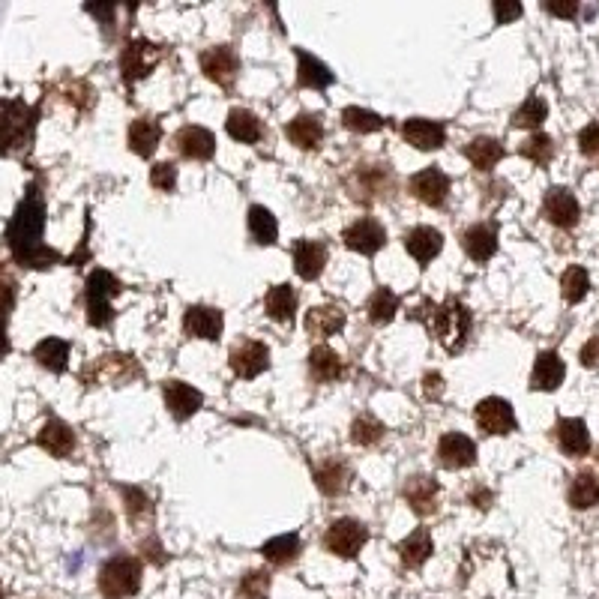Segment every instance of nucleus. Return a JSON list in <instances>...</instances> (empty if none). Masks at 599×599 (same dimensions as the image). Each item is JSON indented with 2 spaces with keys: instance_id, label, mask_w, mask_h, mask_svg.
<instances>
[{
  "instance_id": "f257e3e1",
  "label": "nucleus",
  "mask_w": 599,
  "mask_h": 599,
  "mask_svg": "<svg viewBox=\"0 0 599 599\" xmlns=\"http://www.w3.org/2000/svg\"><path fill=\"white\" fill-rule=\"evenodd\" d=\"M42 228H45V201H42L39 189L30 186L24 201L15 207V216L6 228L9 249H12L18 264L33 267V270H45V267L60 261V255L42 243Z\"/></svg>"
},
{
  "instance_id": "f03ea898",
  "label": "nucleus",
  "mask_w": 599,
  "mask_h": 599,
  "mask_svg": "<svg viewBox=\"0 0 599 599\" xmlns=\"http://www.w3.org/2000/svg\"><path fill=\"white\" fill-rule=\"evenodd\" d=\"M36 111L21 99H0V156H18L30 147Z\"/></svg>"
},
{
  "instance_id": "7ed1b4c3",
  "label": "nucleus",
  "mask_w": 599,
  "mask_h": 599,
  "mask_svg": "<svg viewBox=\"0 0 599 599\" xmlns=\"http://www.w3.org/2000/svg\"><path fill=\"white\" fill-rule=\"evenodd\" d=\"M429 327H432V336L441 342L444 351L459 354V351L468 345V336H471L474 318H471V312H468L465 303H459L456 297H450L444 306H438V309L432 312Z\"/></svg>"
},
{
  "instance_id": "20e7f679",
  "label": "nucleus",
  "mask_w": 599,
  "mask_h": 599,
  "mask_svg": "<svg viewBox=\"0 0 599 599\" xmlns=\"http://www.w3.org/2000/svg\"><path fill=\"white\" fill-rule=\"evenodd\" d=\"M141 588V561L117 555L99 570V594L105 599H129Z\"/></svg>"
},
{
  "instance_id": "39448f33",
  "label": "nucleus",
  "mask_w": 599,
  "mask_h": 599,
  "mask_svg": "<svg viewBox=\"0 0 599 599\" xmlns=\"http://www.w3.org/2000/svg\"><path fill=\"white\" fill-rule=\"evenodd\" d=\"M120 294V282L108 270H93L87 276V321L93 327H108L114 321L111 300Z\"/></svg>"
},
{
  "instance_id": "423d86ee",
  "label": "nucleus",
  "mask_w": 599,
  "mask_h": 599,
  "mask_svg": "<svg viewBox=\"0 0 599 599\" xmlns=\"http://www.w3.org/2000/svg\"><path fill=\"white\" fill-rule=\"evenodd\" d=\"M162 60V45L150 39H129L120 51V75L126 87H135L141 78H147Z\"/></svg>"
},
{
  "instance_id": "0eeeda50",
  "label": "nucleus",
  "mask_w": 599,
  "mask_h": 599,
  "mask_svg": "<svg viewBox=\"0 0 599 599\" xmlns=\"http://www.w3.org/2000/svg\"><path fill=\"white\" fill-rule=\"evenodd\" d=\"M366 540H369V531H366L363 522H357V519H336V522L327 528L324 549H327L330 555L342 558V561H354V558L363 552Z\"/></svg>"
},
{
  "instance_id": "6e6552de",
  "label": "nucleus",
  "mask_w": 599,
  "mask_h": 599,
  "mask_svg": "<svg viewBox=\"0 0 599 599\" xmlns=\"http://www.w3.org/2000/svg\"><path fill=\"white\" fill-rule=\"evenodd\" d=\"M198 63H201L204 75L213 84H219L222 90H231L237 75H240V57L231 45H213V48L201 51Z\"/></svg>"
},
{
  "instance_id": "1a4fd4ad",
  "label": "nucleus",
  "mask_w": 599,
  "mask_h": 599,
  "mask_svg": "<svg viewBox=\"0 0 599 599\" xmlns=\"http://www.w3.org/2000/svg\"><path fill=\"white\" fill-rule=\"evenodd\" d=\"M228 366L237 378H258L267 372L270 366V348L258 339H240L231 351H228Z\"/></svg>"
},
{
  "instance_id": "9d476101",
  "label": "nucleus",
  "mask_w": 599,
  "mask_h": 599,
  "mask_svg": "<svg viewBox=\"0 0 599 599\" xmlns=\"http://www.w3.org/2000/svg\"><path fill=\"white\" fill-rule=\"evenodd\" d=\"M408 189L417 201H423L426 207H444L447 198H450V177L438 168V165H429L423 171H417L411 180H408Z\"/></svg>"
},
{
  "instance_id": "9b49d317",
  "label": "nucleus",
  "mask_w": 599,
  "mask_h": 599,
  "mask_svg": "<svg viewBox=\"0 0 599 599\" xmlns=\"http://www.w3.org/2000/svg\"><path fill=\"white\" fill-rule=\"evenodd\" d=\"M474 420H477V426L486 432V435H510V432H516V411H513V405L507 402V399H501V396H489V399H483L480 405H477V411H474Z\"/></svg>"
},
{
  "instance_id": "f8f14e48",
  "label": "nucleus",
  "mask_w": 599,
  "mask_h": 599,
  "mask_svg": "<svg viewBox=\"0 0 599 599\" xmlns=\"http://www.w3.org/2000/svg\"><path fill=\"white\" fill-rule=\"evenodd\" d=\"M342 240H345V246L351 252H360V255L369 258V255H378L387 246V231H384V225L378 219L363 216V219H357L354 225L345 228Z\"/></svg>"
},
{
  "instance_id": "ddd939ff",
  "label": "nucleus",
  "mask_w": 599,
  "mask_h": 599,
  "mask_svg": "<svg viewBox=\"0 0 599 599\" xmlns=\"http://www.w3.org/2000/svg\"><path fill=\"white\" fill-rule=\"evenodd\" d=\"M402 498L408 501V507L417 513V516H435L438 507H441V486L438 480L426 477V474H417V477H408L405 489H402Z\"/></svg>"
},
{
  "instance_id": "4468645a",
  "label": "nucleus",
  "mask_w": 599,
  "mask_h": 599,
  "mask_svg": "<svg viewBox=\"0 0 599 599\" xmlns=\"http://www.w3.org/2000/svg\"><path fill=\"white\" fill-rule=\"evenodd\" d=\"M225 327V315L213 306H189L186 318H183V333L189 339H204V342H216L222 336Z\"/></svg>"
},
{
  "instance_id": "2eb2a0df",
  "label": "nucleus",
  "mask_w": 599,
  "mask_h": 599,
  "mask_svg": "<svg viewBox=\"0 0 599 599\" xmlns=\"http://www.w3.org/2000/svg\"><path fill=\"white\" fill-rule=\"evenodd\" d=\"M438 462L447 468V471H462V468H471L477 462V444L462 435V432H447L441 441H438Z\"/></svg>"
},
{
  "instance_id": "dca6fc26",
  "label": "nucleus",
  "mask_w": 599,
  "mask_h": 599,
  "mask_svg": "<svg viewBox=\"0 0 599 599\" xmlns=\"http://www.w3.org/2000/svg\"><path fill=\"white\" fill-rule=\"evenodd\" d=\"M174 147L183 159H192V162H207L213 159L216 153V135L204 126H183L177 135H174Z\"/></svg>"
},
{
  "instance_id": "f3484780",
  "label": "nucleus",
  "mask_w": 599,
  "mask_h": 599,
  "mask_svg": "<svg viewBox=\"0 0 599 599\" xmlns=\"http://www.w3.org/2000/svg\"><path fill=\"white\" fill-rule=\"evenodd\" d=\"M162 396H165L168 414H171L177 423H186V420H189L192 414H198L201 405H204V396H201L195 387L183 384V381H165Z\"/></svg>"
},
{
  "instance_id": "a211bd4d",
  "label": "nucleus",
  "mask_w": 599,
  "mask_h": 599,
  "mask_svg": "<svg viewBox=\"0 0 599 599\" xmlns=\"http://www.w3.org/2000/svg\"><path fill=\"white\" fill-rule=\"evenodd\" d=\"M405 249L420 267H429L444 249V234L432 225H417L405 234Z\"/></svg>"
},
{
  "instance_id": "6ab92c4d",
  "label": "nucleus",
  "mask_w": 599,
  "mask_h": 599,
  "mask_svg": "<svg viewBox=\"0 0 599 599\" xmlns=\"http://www.w3.org/2000/svg\"><path fill=\"white\" fill-rule=\"evenodd\" d=\"M291 258H294L297 276L306 279V282H315L324 273V267H327V246L318 243V240H306L303 237V240H294Z\"/></svg>"
},
{
  "instance_id": "aec40b11",
  "label": "nucleus",
  "mask_w": 599,
  "mask_h": 599,
  "mask_svg": "<svg viewBox=\"0 0 599 599\" xmlns=\"http://www.w3.org/2000/svg\"><path fill=\"white\" fill-rule=\"evenodd\" d=\"M543 213H546V219H549L552 225H558V228H573V225L579 222V216H582L576 195H573L570 189H561V186H555V189L546 192Z\"/></svg>"
},
{
  "instance_id": "412c9836",
  "label": "nucleus",
  "mask_w": 599,
  "mask_h": 599,
  "mask_svg": "<svg viewBox=\"0 0 599 599\" xmlns=\"http://www.w3.org/2000/svg\"><path fill=\"white\" fill-rule=\"evenodd\" d=\"M315 486L327 495V498H336V495H345L348 486H351V468L345 459H321L315 465Z\"/></svg>"
},
{
  "instance_id": "4be33fe9",
  "label": "nucleus",
  "mask_w": 599,
  "mask_h": 599,
  "mask_svg": "<svg viewBox=\"0 0 599 599\" xmlns=\"http://www.w3.org/2000/svg\"><path fill=\"white\" fill-rule=\"evenodd\" d=\"M402 138L417 147V150H441L444 141H447V129L444 123H435V120H423V117H411L405 120L402 126Z\"/></svg>"
},
{
  "instance_id": "5701e85b",
  "label": "nucleus",
  "mask_w": 599,
  "mask_h": 599,
  "mask_svg": "<svg viewBox=\"0 0 599 599\" xmlns=\"http://www.w3.org/2000/svg\"><path fill=\"white\" fill-rule=\"evenodd\" d=\"M462 249L471 261L486 264L498 252V228L489 222H477L462 234Z\"/></svg>"
},
{
  "instance_id": "b1692460",
  "label": "nucleus",
  "mask_w": 599,
  "mask_h": 599,
  "mask_svg": "<svg viewBox=\"0 0 599 599\" xmlns=\"http://www.w3.org/2000/svg\"><path fill=\"white\" fill-rule=\"evenodd\" d=\"M567 378V366L561 360L558 351H543L534 363V372H531V390H543V393H552L564 384Z\"/></svg>"
},
{
  "instance_id": "393cba45",
  "label": "nucleus",
  "mask_w": 599,
  "mask_h": 599,
  "mask_svg": "<svg viewBox=\"0 0 599 599\" xmlns=\"http://www.w3.org/2000/svg\"><path fill=\"white\" fill-rule=\"evenodd\" d=\"M558 444H561V450L570 456V459H582V456H588L591 453V432H588V426H585V420H579V417H564V420H558Z\"/></svg>"
},
{
  "instance_id": "a878e982",
  "label": "nucleus",
  "mask_w": 599,
  "mask_h": 599,
  "mask_svg": "<svg viewBox=\"0 0 599 599\" xmlns=\"http://www.w3.org/2000/svg\"><path fill=\"white\" fill-rule=\"evenodd\" d=\"M162 141V123L156 117H135L129 123V150L141 159H150Z\"/></svg>"
},
{
  "instance_id": "bb28decb",
  "label": "nucleus",
  "mask_w": 599,
  "mask_h": 599,
  "mask_svg": "<svg viewBox=\"0 0 599 599\" xmlns=\"http://www.w3.org/2000/svg\"><path fill=\"white\" fill-rule=\"evenodd\" d=\"M297 84L309 87V90H324L336 81V75L330 72L327 63H321L315 54H309L306 48H297Z\"/></svg>"
},
{
  "instance_id": "cd10ccee",
  "label": "nucleus",
  "mask_w": 599,
  "mask_h": 599,
  "mask_svg": "<svg viewBox=\"0 0 599 599\" xmlns=\"http://www.w3.org/2000/svg\"><path fill=\"white\" fill-rule=\"evenodd\" d=\"M285 135L291 144H297L300 150H315L324 141V123L315 114H297L294 120H288Z\"/></svg>"
},
{
  "instance_id": "c85d7f7f",
  "label": "nucleus",
  "mask_w": 599,
  "mask_h": 599,
  "mask_svg": "<svg viewBox=\"0 0 599 599\" xmlns=\"http://www.w3.org/2000/svg\"><path fill=\"white\" fill-rule=\"evenodd\" d=\"M303 324H306V333H309V336L327 339V336L342 333V327H345V312H342L339 306H333V303L315 306V309L306 312V321H303Z\"/></svg>"
},
{
  "instance_id": "c756f323",
  "label": "nucleus",
  "mask_w": 599,
  "mask_h": 599,
  "mask_svg": "<svg viewBox=\"0 0 599 599\" xmlns=\"http://www.w3.org/2000/svg\"><path fill=\"white\" fill-rule=\"evenodd\" d=\"M435 546H432V534L429 528H414L402 543H399V558L408 570H420L429 558H432Z\"/></svg>"
},
{
  "instance_id": "7c9ffc66",
  "label": "nucleus",
  "mask_w": 599,
  "mask_h": 599,
  "mask_svg": "<svg viewBox=\"0 0 599 599\" xmlns=\"http://www.w3.org/2000/svg\"><path fill=\"white\" fill-rule=\"evenodd\" d=\"M225 132L240 144H258L264 138V123L246 108H231L225 120Z\"/></svg>"
},
{
  "instance_id": "2f4dec72",
  "label": "nucleus",
  "mask_w": 599,
  "mask_h": 599,
  "mask_svg": "<svg viewBox=\"0 0 599 599\" xmlns=\"http://www.w3.org/2000/svg\"><path fill=\"white\" fill-rule=\"evenodd\" d=\"M36 444H39L45 453H51V456H57V459H66V456L75 450V435H72V429H69L63 420H48V423L42 426Z\"/></svg>"
},
{
  "instance_id": "473e14b6",
  "label": "nucleus",
  "mask_w": 599,
  "mask_h": 599,
  "mask_svg": "<svg viewBox=\"0 0 599 599\" xmlns=\"http://www.w3.org/2000/svg\"><path fill=\"white\" fill-rule=\"evenodd\" d=\"M309 372L318 384H330V381H339L345 375V363L330 345H318L309 354Z\"/></svg>"
},
{
  "instance_id": "72a5a7b5",
  "label": "nucleus",
  "mask_w": 599,
  "mask_h": 599,
  "mask_svg": "<svg viewBox=\"0 0 599 599\" xmlns=\"http://www.w3.org/2000/svg\"><path fill=\"white\" fill-rule=\"evenodd\" d=\"M294 312H297V291L291 285H273L264 294V315L267 318L288 324V321H294Z\"/></svg>"
},
{
  "instance_id": "f704fd0d",
  "label": "nucleus",
  "mask_w": 599,
  "mask_h": 599,
  "mask_svg": "<svg viewBox=\"0 0 599 599\" xmlns=\"http://www.w3.org/2000/svg\"><path fill=\"white\" fill-rule=\"evenodd\" d=\"M465 156H468V162H471L477 171H492V168L507 156V150H504V144H501L498 138L480 135V138H474V141L465 147Z\"/></svg>"
},
{
  "instance_id": "c9c22d12",
  "label": "nucleus",
  "mask_w": 599,
  "mask_h": 599,
  "mask_svg": "<svg viewBox=\"0 0 599 599\" xmlns=\"http://www.w3.org/2000/svg\"><path fill=\"white\" fill-rule=\"evenodd\" d=\"M249 234H252V240L258 243V246H273L276 243V237H279V222H276V216L267 210V207H261V204H255V207H249Z\"/></svg>"
},
{
  "instance_id": "e433bc0d",
  "label": "nucleus",
  "mask_w": 599,
  "mask_h": 599,
  "mask_svg": "<svg viewBox=\"0 0 599 599\" xmlns=\"http://www.w3.org/2000/svg\"><path fill=\"white\" fill-rule=\"evenodd\" d=\"M33 360L39 366H45L48 372H66V363H69V345L63 339H42L36 348H33Z\"/></svg>"
},
{
  "instance_id": "4c0bfd02",
  "label": "nucleus",
  "mask_w": 599,
  "mask_h": 599,
  "mask_svg": "<svg viewBox=\"0 0 599 599\" xmlns=\"http://www.w3.org/2000/svg\"><path fill=\"white\" fill-rule=\"evenodd\" d=\"M567 498H570V507H573V510H591V507H597L599 504V477L597 474H591V471L579 474V477L570 483V492H567Z\"/></svg>"
},
{
  "instance_id": "58836bf2",
  "label": "nucleus",
  "mask_w": 599,
  "mask_h": 599,
  "mask_svg": "<svg viewBox=\"0 0 599 599\" xmlns=\"http://www.w3.org/2000/svg\"><path fill=\"white\" fill-rule=\"evenodd\" d=\"M396 312H399V297L390 288H375L372 297H369V303H366L369 321L378 324V327H384V324H390L396 318Z\"/></svg>"
},
{
  "instance_id": "ea45409f",
  "label": "nucleus",
  "mask_w": 599,
  "mask_h": 599,
  "mask_svg": "<svg viewBox=\"0 0 599 599\" xmlns=\"http://www.w3.org/2000/svg\"><path fill=\"white\" fill-rule=\"evenodd\" d=\"M261 555L273 564V567H285L291 561H297L300 555V537L297 534H282V537H273L261 546Z\"/></svg>"
},
{
  "instance_id": "a19ab883",
  "label": "nucleus",
  "mask_w": 599,
  "mask_h": 599,
  "mask_svg": "<svg viewBox=\"0 0 599 599\" xmlns=\"http://www.w3.org/2000/svg\"><path fill=\"white\" fill-rule=\"evenodd\" d=\"M342 126L357 132V135H372L378 129H384V117L369 111V108H360V105H348L342 108Z\"/></svg>"
},
{
  "instance_id": "79ce46f5",
  "label": "nucleus",
  "mask_w": 599,
  "mask_h": 599,
  "mask_svg": "<svg viewBox=\"0 0 599 599\" xmlns=\"http://www.w3.org/2000/svg\"><path fill=\"white\" fill-rule=\"evenodd\" d=\"M384 423L375 417V414H357L354 417V423H351V441L357 444V447H375V444H381L384 441Z\"/></svg>"
},
{
  "instance_id": "37998d69",
  "label": "nucleus",
  "mask_w": 599,
  "mask_h": 599,
  "mask_svg": "<svg viewBox=\"0 0 599 599\" xmlns=\"http://www.w3.org/2000/svg\"><path fill=\"white\" fill-rule=\"evenodd\" d=\"M546 114H549L546 99H543V96H528V99L516 108L513 126H516V129H537V126L546 120Z\"/></svg>"
},
{
  "instance_id": "c03bdc74",
  "label": "nucleus",
  "mask_w": 599,
  "mask_h": 599,
  "mask_svg": "<svg viewBox=\"0 0 599 599\" xmlns=\"http://www.w3.org/2000/svg\"><path fill=\"white\" fill-rule=\"evenodd\" d=\"M591 291V279H588V270L582 267H567V273L561 276V294L567 303H582Z\"/></svg>"
},
{
  "instance_id": "a18cd8bd",
  "label": "nucleus",
  "mask_w": 599,
  "mask_h": 599,
  "mask_svg": "<svg viewBox=\"0 0 599 599\" xmlns=\"http://www.w3.org/2000/svg\"><path fill=\"white\" fill-rule=\"evenodd\" d=\"M522 156L543 168V165L552 162V156H555V144H552V138H549L546 132H534V135L522 144Z\"/></svg>"
},
{
  "instance_id": "49530a36",
  "label": "nucleus",
  "mask_w": 599,
  "mask_h": 599,
  "mask_svg": "<svg viewBox=\"0 0 599 599\" xmlns=\"http://www.w3.org/2000/svg\"><path fill=\"white\" fill-rule=\"evenodd\" d=\"M357 177H360V189H366L369 195H384V192H390L393 189V171H387V168H360L357 171Z\"/></svg>"
},
{
  "instance_id": "de8ad7c7",
  "label": "nucleus",
  "mask_w": 599,
  "mask_h": 599,
  "mask_svg": "<svg viewBox=\"0 0 599 599\" xmlns=\"http://www.w3.org/2000/svg\"><path fill=\"white\" fill-rule=\"evenodd\" d=\"M270 576L264 570H252L240 579V599H267L270 597Z\"/></svg>"
},
{
  "instance_id": "09e8293b",
  "label": "nucleus",
  "mask_w": 599,
  "mask_h": 599,
  "mask_svg": "<svg viewBox=\"0 0 599 599\" xmlns=\"http://www.w3.org/2000/svg\"><path fill=\"white\" fill-rule=\"evenodd\" d=\"M120 495H123V501H126V513H129L132 522H138L141 516L150 513V498H147L141 489H135V486H120Z\"/></svg>"
},
{
  "instance_id": "8fccbe9b",
  "label": "nucleus",
  "mask_w": 599,
  "mask_h": 599,
  "mask_svg": "<svg viewBox=\"0 0 599 599\" xmlns=\"http://www.w3.org/2000/svg\"><path fill=\"white\" fill-rule=\"evenodd\" d=\"M150 186L159 192H174L177 186V165L174 162H156L150 168Z\"/></svg>"
},
{
  "instance_id": "3c124183",
  "label": "nucleus",
  "mask_w": 599,
  "mask_h": 599,
  "mask_svg": "<svg viewBox=\"0 0 599 599\" xmlns=\"http://www.w3.org/2000/svg\"><path fill=\"white\" fill-rule=\"evenodd\" d=\"M579 150H582L585 156L599 153V123H591V126H585V129L579 132Z\"/></svg>"
},
{
  "instance_id": "603ef678",
  "label": "nucleus",
  "mask_w": 599,
  "mask_h": 599,
  "mask_svg": "<svg viewBox=\"0 0 599 599\" xmlns=\"http://www.w3.org/2000/svg\"><path fill=\"white\" fill-rule=\"evenodd\" d=\"M423 396L429 402H438L444 396V378L438 372H426V378H423Z\"/></svg>"
},
{
  "instance_id": "864d4df0",
  "label": "nucleus",
  "mask_w": 599,
  "mask_h": 599,
  "mask_svg": "<svg viewBox=\"0 0 599 599\" xmlns=\"http://www.w3.org/2000/svg\"><path fill=\"white\" fill-rule=\"evenodd\" d=\"M522 15V6L519 3H495V21L498 24H510L513 18Z\"/></svg>"
},
{
  "instance_id": "5fc2aeb1",
  "label": "nucleus",
  "mask_w": 599,
  "mask_h": 599,
  "mask_svg": "<svg viewBox=\"0 0 599 599\" xmlns=\"http://www.w3.org/2000/svg\"><path fill=\"white\" fill-rule=\"evenodd\" d=\"M582 363H585V366H597L599 363V336H594V339L582 348Z\"/></svg>"
},
{
  "instance_id": "6e6d98bb",
  "label": "nucleus",
  "mask_w": 599,
  "mask_h": 599,
  "mask_svg": "<svg viewBox=\"0 0 599 599\" xmlns=\"http://www.w3.org/2000/svg\"><path fill=\"white\" fill-rule=\"evenodd\" d=\"M546 9H549L552 15H561V18H573V15L579 12L576 3H546Z\"/></svg>"
},
{
  "instance_id": "4d7b16f0",
  "label": "nucleus",
  "mask_w": 599,
  "mask_h": 599,
  "mask_svg": "<svg viewBox=\"0 0 599 599\" xmlns=\"http://www.w3.org/2000/svg\"><path fill=\"white\" fill-rule=\"evenodd\" d=\"M471 501H474L477 510H489V507H492V492H486V489H474V492H471Z\"/></svg>"
},
{
  "instance_id": "13d9d810",
  "label": "nucleus",
  "mask_w": 599,
  "mask_h": 599,
  "mask_svg": "<svg viewBox=\"0 0 599 599\" xmlns=\"http://www.w3.org/2000/svg\"><path fill=\"white\" fill-rule=\"evenodd\" d=\"M6 351H9V339H6V327L0 321V357H6Z\"/></svg>"
},
{
  "instance_id": "bf43d9fd",
  "label": "nucleus",
  "mask_w": 599,
  "mask_h": 599,
  "mask_svg": "<svg viewBox=\"0 0 599 599\" xmlns=\"http://www.w3.org/2000/svg\"><path fill=\"white\" fill-rule=\"evenodd\" d=\"M0 599H3V588H0Z\"/></svg>"
}]
</instances>
